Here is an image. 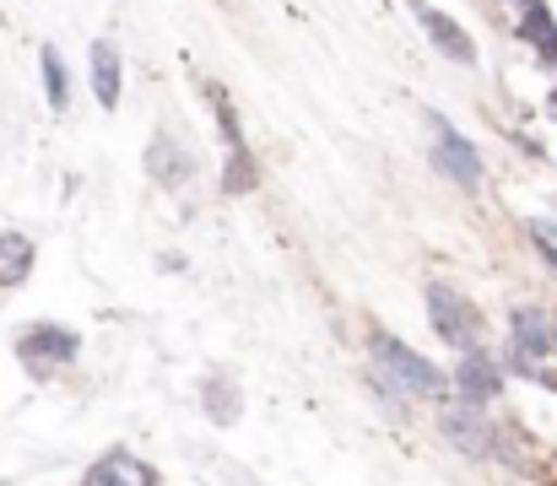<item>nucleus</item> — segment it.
Instances as JSON below:
<instances>
[{
	"instance_id": "16",
	"label": "nucleus",
	"mask_w": 557,
	"mask_h": 486,
	"mask_svg": "<svg viewBox=\"0 0 557 486\" xmlns=\"http://www.w3.org/2000/svg\"><path fill=\"white\" fill-rule=\"evenodd\" d=\"M531 238H536L542 260H547V265L557 271V222H542V216H536V222H531Z\"/></svg>"
},
{
	"instance_id": "7",
	"label": "nucleus",
	"mask_w": 557,
	"mask_h": 486,
	"mask_svg": "<svg viewBox=\"0 0 557 486\" xmlns=\"http://www.w3.org/2000/svg\"><path fill=\"white\" fill-rule=\"evenodd\" d=\"M553 351H557L553 314H542V309H515L509 314V357H515V367H531V362H542Z\"/></svg>"
},
{
	"instance_id": "3",
	"label": "nucleus",
	"mask_w": 557,
	"mask_h": 486,
	"mask_svg": "<svg viewBox=\"0 0 557 486\" xmlns=\"http://www.w3.org/2000/svg\"><path fill=\"white\" fill-rule=\"evenodd\" d=\"M428 320H433V335L444 340V346H455V351H476L482 340H487V320H482V309L466 298V292H455L449 282H428Z\"/></svg>"
},
{
	"instance_id": "5",
	"label": "nucleus",
	"mask_w": 557,
	"mask_h": 486,
	"mask_svg": "<svg viewBox=\"0 0 557 486\" xmlns=\"http://www.w3.org/2000/svg\"><path fill=\"white\" fill-rule=\"evenodd\" d=\"M455 389H460V406L487 411V406L504 395V362L487 357L482 346H476V351H460V362H455Z\"/></svg>"
},
{
	"instance_id": "10",
	"label": "nucleus",
	"mask_w": 557,
	"mask_h": 486,
	"mask_svg": "<svg viewBox=\"0 0 557 486\" xmlns=\"http://www.w3.org/2000/svg\"><path fill=\"white\" fill-rule=\"evenodd\" d=\"M438 427H444V438L460 449V454H487L498 438H493V427H487V416L476 411V406H449L444 416H438Z\"/></svg>"
},
{
	"instance_id": "15",
	"label": "nucleus",
	"mask_w": 557,
	"mask_h": 486,
	"mask_svg": "<svg viewBox=\"0 0 557 486\" xmlns=\"http://www.w3.org/2000/svg\"><path fill=\"white\" fill-rule=\"evenodd\" d=\"M38 71H44V92H49V109L60 114V109L71 103V82H65V60H60V49H54V43H44V54H38Z\"/></svg>"
},
{
	"instance_id": "9",
	"label": "nucleus",
	"mask_w": 557,
	"mask_h": 486,
	"mask_svg": "<svg viewBox=\"0 0 557 486\" xmlns=\"http://www.w3.org/2000/svg\"><path fill=\"white\" fill-rule=\"evenodd\" d=\"M417 5V22H422V33L433 38V49L444 54V60H455V65H476V43H471V33L455 22V16H444L438 5H422V0H411Z\"/></svg>"
},
{
	"instance_id": "12",
	"label": "nucleus",
	"mask_w": 557,
	"mask_h": 486,
	"mask_svg": "<svg viewBox=\"0 0 557 486\" xmlns=\"http://www.w3.org/2000/svg\"><path fill=\"white\" fill-rule=\"evenodd\" d=\"M33 265H38V244H33L27 233L5 227V233H0V292H16V287L33 276Z\"/></svg>"
},
{
	"instance_id": "6",
	"label": "nucleus",
	"mask_w": 557,
	"mask_h": 486,
	"mask_svg": "<svg viewBox=\"0 0 557 486\" xmlns=\"http://www.w3.org/2000/svg\"><path fill=\"white\" fill-rule=\"evenodd\" d=\"M158 482H163L158 465L141 460L136 449H103V454L76 476V486H158Z\"/></svg>"
},
{
	"instance_id": "13",
	"label": "nucleus",
	"mask_w": 557,
	"mask_h": 486,
	"mask_svg": "<svg viewBox=\"0 0 557 486\" xmlns=\"http://www.w3.org/2000/svg\"><path fill=\"white\" fill-rule=\"evenodd\" d=\"M200 406H206V416H211L216 427H233V422H238V406H244L238 378H227V373H206V384H200Z\"/></svg>"
},
{
	"instance_id": "1",
	"label": "nucleus",
	"mask_w": 557,
	"mask_h": 486,
	"mask_svg": "<svg viewBox=\"0 0 557 486\" xmlns=\"http://www.w3.org/2000/svg\"><path fill=\"white\" fill-rule=\"evenodd\" d=\"M11 351H16V362H22V373H27L33 384H49L54 373H65V367L82 357V335H76L71 324L33 320V324L16 329Z\"/></svg>"
},
{
	"instance_id": "11",
	"label": "nucleus",
	"mask_w": 557,
	"mask_h": 486,
	"mask_svg": "<svg viewBox=\"0 0 557 486\" xmlns=\"http://www.w3.org/2000/svg\"><path fill=\"white\" fill-rule=\"evenodd\" d=\"M87 60H92V92H98V109H120V92H125V60H120V43H114V38H98Z\"/></svg>"
},
{
	"instance_id": "8",
	"label": "nucleus",
	"mask_w": 557,
	"mask_h": 486,
	"mask_svg": "<svg viewBox=\"0 0 557 486\" xmlns=\"http://www.w3.org/2000/svg\"><path fill=\"white\" fill-rule=\"evenodd\" d=\"M206 92H211V114H216V125H222V141H227V173H222V184H227V195H244V189H255L249 147H244V136H238V120H233V103L222 98V87L211 82Z\"/></svg>"
},
{
	"instance_id": "2",
	"label": "nucleus",
	"mask_w": 557,
	"mask_h": 486,
	"mask_svg": "<svg viewBox=\"0 0 557 486\" xmlns=\"http://www.w3.org/2000/svg\"><path fill=\"white\" fill-rule=\"evenodd\" d=\"M369 351H373V373H384L389 384H400V395H428V400H438V395L449 389V378H444L422 351H411L400 335H389V329H373Z\"/></svg>"
},
{
	"instance_id": "17",
	"label": "nucleus",
	"mask_w": 557,
	"mask_h": 486,
	"mask_svg": "<svg viewBox=\"0 0 557 486\" xmlns=\"http://www.w3.org/2000/svg\"><path fill=\"white\" fill-rule=\"evenodd\" d=\"M547 114H553V120H557V87H553V92H547Z\"/></svg>"
},
{
	"instance_id": "4",
	"label": "nucleus",
	"mask_w": 557,
	"mask_h": 486,
	"mask_svg": "<svg viewBox=\"0 0 557 486\" xmlns=\"http://www.w3.org/2000/svg\"><path fill=\"white\" fill-rule=\"evenodd\" d=\"M428 130H433V147H428V158L433 167L455 184V189H466V195H476L482 189V178H487V167H482V152L449 125V120H438V114H428Z\"/></svg>"
},
{
	"instance_id": "14",
	"label": "nucleus",
	"mask_w": 557,
	"mask_h": 486,
	"mask_svg": "<svg viewBox=\"0 0 557 486\" xmlns=\"http://www.w3.org/2000/svg\"><path fill=\"white\" fill-rule=\"evenodd\" d=\"M147 173H152V178H163V184H185L189 158L174 147V141H163V136H158V141L147 147Z\"/></svg>"
}]
</instances>
